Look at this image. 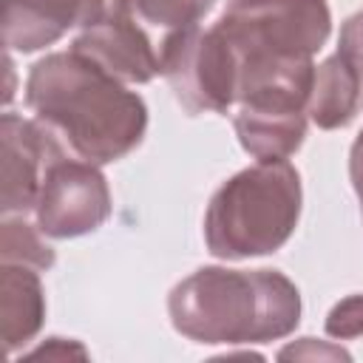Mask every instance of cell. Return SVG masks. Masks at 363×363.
Here are the masks:
<instances>
[{"instance_id": "1", "label": "cell", "mask_w": 363, "mask_h": 363, "mask_svg": "<svg viewBox=\"0 0 363 363\" xmlns=\"http://www.w3.org/2000/svg\"><path fill=\"white\" fill-rule=\"evenodd\" d=\"M26 105L62 147L94 164L128 156L147 130L145 99L74 48L45 54L31 65Z\"/></svg>"}, {"instance_id": "2", "label": "cell", "mask_w": 363, "mask_h": 363, "mask_svg": "<svg viewBox=\"0 0 363 363\" xmlns=\"http://www.w3.org/2000/svg\"><path fill=\"white\" fill-rule=\"evenodd\" d=\"M167 315L193 343H269L298 329L301 292L281 269L199 267L170 289Z\"/></svg>"}, {"instance_id": "3", "label": "cell", "mask_w": 363, "mask_h": 363, "mask_svg": "<svg viewBox=\"0 0 363 363\" xmlns=\"http://www.w3.org/2000/svg\"><path fill=\"white\" fill-rule=\"evenodd\" d=\"M301 207V173L286 159L244 167L230 176L207 204V252L221 261L269 255L292 238Z\"/></svg>"}, {"instance_id": "4", "label": "cell", "mask_w": 363, "mask_h": 363, "mask_svg": "<svg viewBox=\"0 0 363 363\" xmlns=\"http://www.w3.org/2000/svg\"><path fill=\"white\" fill-rule=\"evenodd\" d=\"M216 28L238 60V99L258 82L315 65L332 34V11L326 0H230Z\"/></svg>"}, {"instance_id": "5", "label": "cell", "mask_w": 363, "mask_h": 363, "mask_svg": "<svg viewBox=\"0 0 363 363\" xmlns=\"http://www.w3.org/2000/svg\"><path fill=\"white\" fill-rule=\"evenodd\" d=\"M159 74L190 116L227 113L235 105L238 60L216 26L170 31L159 48Z\"/></svg>"}, {"instance_id": "6", "label": "cell", "mask_w": 363, "mask_h": 363, "mask_svg": "<svg viewBox=\"0 0 363 363\" xmlns=\"http://www.w3.org/2000/svg\"><path fill=\"white\" fill-rule=\"evenodd\" d=\"M111 207V187L99 164L60 156L43 176L34 221L45 238H79L99 230Z\"/></svg>"}, {"instance_id": "7", "label": "cell", "mask_w": 363, "mask_h": 363, "mask_svg": "<svg viewBox=\"0 0 363 363\" xmlns=\"http://www.w3.org/2000/svg\"><path fill=\"white\" fill-rule=\"evenodd\" d=\"M65 156L62 142L37 119L6 111L0 119V164H3V216L28 213L37 204L43 176L54 159Z\"/></svg>"}, {"instance_id": "8", "label": "cell", "mask_w": 363, "mask_h": 363, "mask_svg": "<svg viewBox=\"0 0 363 363\" xmlns=\"http://www.w3.org/2000/svg\"><path fill=\"white\" fill-rule=\"evenodd\" d=\"M0 6L6 48L31 54L54 45L71 28H91L130 0H0Z\"/></svg>"}, {"instance_id": "9", "label": "cell", "mask_w": 363, "mask_h": 363, "mask_svg": "<svg viewBox=\"0 0 363 363\" xmlns=\"http://www.w3.org/2000/svg\"><path fill=\"white\" fill-rule=\"evenodd\" d=\"M71 48L99 62L122 82L145 85L159 74V54L153 51L150 37L136 23L133 6L113 9L91 28H82Z\"/></svg>"}, {"instance_id": "10", "label": "cell", "mask_w": 363, "mask_h": 363, "mask_svg": "<svg viewBox=\"0 0 363 363\" xmlns=\"http://www.w3.org/2000/svg\"><path fill=\"white\" fill-rule=\"evenodd\" d=\"M45 320V289L40 269L28 264H0V332L3 346L14 354L20 346L31 343Z\"/></svg>"}, {"instance_id": "11", "label": "cell", "mask_w": 363, "mask_h": 363, "mask_svg": "<svg viewBox=\"0 0 363 363\" xmlns=\"http://www.w3.org/2000/svg\"><path fill=\"white\" fill-rule=\"evenodd\" d=\"M360 105H363V79L343 54H332L320 65H315L306 113L320 130L346 128L357 116Z\"/></svg>"}, {"instance_id": "12", "label": "cell", "mask_w": 363, "mask_h": 363, "mask_svg": "<svg viewBox=\"0 0 363 363\" xmlns=\"http://www.w3.org/2000/svg\"><path fill=\"white\" fill-rule=\"evenodd\" d=\"M303 111H264V108H238L233 116L241 147L258 162H275L292 156L306 136Z\"/></svg>"}, {"instance_id": "13", "label": "cell", "mask_w": 363, "mask_h": 363, "mask_svg": "<svg viewBox=\"0 0 363 363\" xmlns=\"http://www.w3.org/2000/svg\"><path fill=\"white\" fill-rule=\"evenodd\" d=\"M0 258L11 264H28L40 272L51 269L57 261L54 250L43 241V233L37 224L31 227L26 218H9V216L0 233Z\"/></svg>"}, {"instance_id": "14", "label": "cell", "mask_w": 363, "mask_h": 363, "mask_svg": "<svg viewBox=\"0 0 363 363\" xmlns=\"http://www.w3.org/2000/svg\"><path fill=\"white\" fill-rule=\"evenodd\" d=\"M130 6L145 23L176 31L196 26L204 14H210L216 0H130Z\"/></svg>"}, {"instance_id": "15", "label": "cell", "mask_w": 363, "mask_h": 363, "mask_svg": "<svg viewBox=\"0 0 363 363\" xmlns=\"http://www.w3.org/2000/svg\"><path fill=\"white\" fill-rule=\"evenodd\" d=\"M323 329L335 340H352V337L363 335V295H349V298L337 301L329 309Z\"/></svg>"}, {"instance_id": "16", "label": "cell", "mask_w": 363, "mask_h": 363, "mask_svg": "<svg viewBox=\"0 0 363 363\" xmlns=\"http://www.w3.org/2000/svg\"><path fill=\"white\" fill-rule=\"evenodd\" d=\"M337 54H343L363 79V9L346 17L340 28V40H337Z\"/></svg>"}, {"instance_id": "17", "label": "cell", "mask_w": 363, "mask_h": 363, "mask_svg": "<svg viewBox=\"0 0 363 363\" xmlns=\"http://www.w3.org/2000/svg\"><path fill=\"white\" fill-rule=\"evenodd\" d=\"M303 354H309V357H343V360H349V352L332 349V346H320V343L315 346V337H301V343H292V346H286V349L278 352L281 360H286V357H303Z\"/></svg>"}, {"instance_id": "18", "label": "cell", "mask_w": 363, "mask_h": 363, "mask_svg": "<svg viewBox=\"0 0 363 363\" xmlns=\"http://www.w3.org/2000/svg\"><path fill=\"white\" fill-rule=\"evenodd\" d=\"M71 354L85 357L88 352L79 343H65V337H48V343L40 346V349H34L28 357H71Z\"/></svg>"}, {"instance_id": "19", "label": "cell", "mask_w": 363, "mask_h": 363, "mask_svg": "<svg viewBox=\"0 0 363 363\" xmlns=\"http://www.w3.org/2000/svg\"><path fill=\"white\" fill-rule=\"evenodd\" d=\"M349 179L363 204V130L357 133V139L352 142V150H349Z\"/></svg>"}, {"instance_id": "20", "label": "cell", "mask_w": 363, "mask_h": 363, "mask_svg": "<svg viewBox=\"0 0 363 363\" xmlns=\"http://www.w3.org/2000/svg\"><path fill=\"white\" fill-rule=\"evenodd\" d=\"M360 207H363V204H360Z\"/></svg>"}]
</instances>
